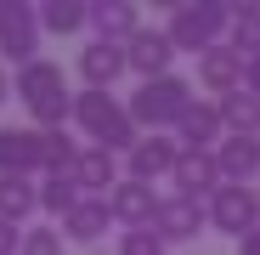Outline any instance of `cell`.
Returning a JSON list of instances; mask_svg holds the SVG:
<instances>
[{
	"label": "cell",
	"mask_w": 260,
	"mask_h": 255,
	"mask_svg": "<svg viewBox=\"0 0 260 255\" xmlns=\"http://www.w3.org/2000/svg\"><path fill=\"white\" fill-rule=\"evenodd\" d=\"M108 227H113L108 199H79L68 216H62V238L68 244H96V238H108Z\"/></svg>",
	"instance_id": "cell-19"
},
{
	"label": "cell",
	"mask_w": 260,
	"mask_h": 255,
	"mask_svg": "<svg viewBox=\"0 0 260 255\" xmlns=\"http://www.w3.org/2000/svg\"><path fill=\"white\" fill-rule=\"evenodd\" d=\"M176 193L181 199H198V204H209L215 193H221L226 182H221V164H215V153H187L181 148V159H176Z\"/></svg>",
	"instance_id": "cell-13"
},
{
	"label": "cell",
	"mask_w": 260,
	"mask_h": 255,
	"mask_svg": "<svg viewBox=\"0 0 260 255\" xmlns=\"http://www.w3.org/2000/svg\"><path fill=\"white\" fill-rule=\"evenodd\" d=\"M79 199H85V193H79L74 176H46V182H40V210H46V216H57V221L68 216Z\"/></svg>",
	"instance_id": "cell-23"
},
{
	"label": "cell",
	"mask_w": 260,
	"mask_h": 255,
	"mask_svg": "<svg viewBox=\"0 0 260 255\" xmlns=\"http://www.w3.org/2000/svg\"><path fill=\"white\" fill-rule=\"evenodd\" d=\"M204 210H209V227L226 233V238H243V233L260 227V193H254V187H232V182H226Z\"/></svg>",
	"instance_id": "cell-6"
},
{
	"label": "cell",
	"mask_w": 260,
	"mask_h": 255,
	"mask_svg": "<svg viewBox=\"0 0 260 255\" xmlns=\"http://www.w3.org/2000/svg\"><path fill=\"white\" fill-rule=\"evenodd\" d=\"M74 159H79V142L62 131H46V176H74Z\"/></svg>",
	"instance_id": "cell-25"
},
{
	"label": "cell",
	"mask_w": 260,
	"mask_h": 255,
	"mask_svg": "<svg viewBox=\"0 0 260 255\" xmlns=\"http://www.w3.org/2000/svg\"><path fill=\"white\" fill-rule=\"evenodd\" d=\"M170 244L153 233V227H130V233H119V255H164Z\"/></svg>",
	"instance_id": "cell-26"
},
{
	"label": "cell",
	"mask_w": 260,
	"mask_h": 255,
	"mask_svg": "<svg viewBox=\"0 0 260 255\" xmlns=\"http://www.w3.org/2000/svg\"><path fill=\"white\" fill-rule=\"evenodd\" d=\"M164 34H170V46H176V51L204 57V51H215V46H226V34H232V6H226V0H192V6H176L170 23H164Z\"/></svg>",
	"instance_id": "cell-4"
},
{
	"label": "cell",
	"mask_w": 260,
	"mask_h": 255,
	"mask_svg": "<svg viewBox=\"0 0 260 255\" xmlns=\"http://www.w3.org/2000/svg\"><path fill=\"white\" fill-rule=\"evenodd\" d=\"M34 170H46V131L6 125L0 131V176H34Z\"/></svg>",
	"instance_id": "cell-7"
},
{
	"label": "cell",
	"mask_w": 260,
	"mask_h": 255,
	"mask_svg": "<svg viewBox=\"0 0 260 255\" xmlns=\"http://www.w3.org/2000/svg\"><path fill=\"white\" fill-rule=\"evenodd\" d=\"M215 164H221V182L254 187V176H260V136H226L215 148Z\"/></svg>",
	"instance_id": "cell-18"
},
{
	"label": "cell",
	"mask_w": 260,
	"mask_h": 255,
	"mask_svg": "<svg viewBox=\"0 0 260 255\" xmlns=\"http://www.w3.org/2000/svg\"><path fill=\"white\" fill-rule=\"evenodd\" d=\"M91 40H108V46H130V34L142 29V12L130 0H91Z\"/></svg>",
	"instance_id": "cell-16"
},
{
	"label": "cell",
	"mask_w": 260,
	"mask_h": 255,
	"mask_svg": "<svg viewBox=\"0 0 260 255\" xmlns=\"http://www.w3.org/2000/svg\"><path fill=\"white\" fill-rule=\"evenodd\" d=\"M62 227H23V255H62Z\"/></svg>",
	"instance_id": "cell-27"
},
{
	"label": "cell",
	"mask_w": 260,
	"mask_h": 255,
	"mask_svg": "<svg viewBox=\"0 0 260 255\" xmlns=\"http://www.w3.org/2000/svg\"><path fill=\"white\" fill-rule=\"evenodd\" d=\"M119 74H130L124 63V46H108V40H85V51H79V79H85V91H113Z\"/></svg>",
	"instance_id": "cell-14"
},
{
	"label": "cell",
	"mask_w": 260,
	"mask_h": 255,
	"mask_svg": "<svg viewBox=\"0 0 260 255\" xmlns=\"http://www.w3.org/2000/svg\"><path fill=\"white\" fill-rule=\"evenodd\" d=\"M215 108H221V125L226 136H260V97L249 91H232V97H215Z\"/></svg>",
	"instance_id": "cell-21"
},
{
	"label": "cell",
	"mask_w": 260,
	"mask_h": 255,
	"mask_svg": "<svg viewBox=\"0 0 260 255\" xmlns=\"http://www.w3.org/2000/svg\"><path fill=\"white\" fill-rule=\"evenodd\" d=\"M17 97L34 119V131H62L74 119V91H68V74L51 57H34L28 68H17Z\"/></svg>",
	"instance_id": "cell-1"
},
{
	"label": "cell",
	"mask_w": 260,
	"mask_h": 255,
	"mask_svg": "<svg viewBox=\"0 0 260 255\" xmlns=\"http://www.w3.org/2000/svg\"><path fill=\"white\" fill-rule=\"evenodd\" d=\"M243 79H249V57L232 51V46H215V51L198 57V85H204V91H215V97L243 91Z\"/></svg>",
	"instance_id": "cell-12"
},
{
	"label": "cell",
	"mask_w": 260,
	"mask_h": 255,
	"mask_svg": "<svg viewBox=\"0 0 260 255\" xmlns=\"http://www.w3.org/2000/svg\"><path fill=\"white\" fill-rule=\"evenodd\" d=\"M192 102H198V97H192V79H181V74H158V79H142L136 97H130L124 108H130V119H136L142 136H176V125L187 119Z\"/></svg>",
	"instance_id": "cell-2"
},
{
	"label": "cell",
	"mask_w": 260,
	"mask_h": 255,
	"mask_svg": "<svg viewBox=\"0 0 260 255\" xmlns=\"http://www.w3.org/2000/svg\"><path fill=\"white\" fill-rule=\"evenodd\" d=\"M243 85H249V91L260 97V57H249V79H243Z\"/></svg>",
	"instance_id": "cell-30"
},
{
	"label": "cell",
	"mask_w": 260,
	"mask_h": 255,
	"mask_svg": "<svg viewBox=\"0 0 260 255\" xmlns=\"http://www.w3.org/2000/svg\"><path fill=\"white\" fill-rule=\"evenodd\" d=\"M176 142H181L187 153H215V148L226 142L221 108H215V102H192V108H187V119L176 125Z\"/></svg>",
	"instance_id": "cell-17"
},
{
	"label": "cell",
	"mask_w": 260,
	"mask_h": 255,
	"mask_svg": "<svg viewBox=\"0 0 260 255\" xmlns=\"http://www.w3.org/2000/svg\"><path fill=\"white\" fill-rule=\"evenodd\" d=\"M74 182H79V193H85V199H108V193L124 182V176H119V153L85 142V148H79V159H74Z\"/></svg>",
	"instance_id": "cell-15"
},
{
	"label": "cell",
	"mask_w": 260,
	"mask_h": 255,
	"mask_svg": "<svg viewBox=\"0 0 260 255\" xmlns=\"http://www.w3.org/2000/svg\"><path fill=\"white\" fill-rule=\"evenodd\" d=\"M74 125L91 136V148H108V153H130L142 142L130 108L113 91H85V85H79V91H74Z\"/></svg>",
	"instance_id": "cell-3"
},
{
	"label": "cell",
	"mask_w": 260,
	"mask_h": 255,
	"mask_svg": "<svg viewBox=\"0 0 260 255\" xmlns=\"http://www.w3.org/2000/svg\"><path fill=\"white\" fill-rule=\"evenodd\" d=\"M176 159H181V142L176 136H142L136 148L124 153V176L153 187L158 176H176Z\"/></svg>",
	"instance_id": "cell-9"
},
{
	"label": "cell",
	"mask_w": 260,
	"mask_h": 255,
	"mask_svg": "<svg viewBox=\"0 0 260 255\" xmlns=\"http://www.w3.org/2000/svg\"><path fill=\"white\" fill-rule=\"evenodd\" d=\"M226 46L243 57H260V6H232V34Z\"/></svg>",
	"instance_id": "cell-24"
},
{
	"label": "cell",
	"mask_w": 260,
	"mask_h": 255,
	"mask_svg": "<svg viewBox=\"0 0 260 255\" xmlns=\"http://www.w3.org/2000/svg\"><path fill=\"white\" fill-rule=\"evenodd\" d=\"M0 255H23V227L0 221Z\"/></svg>",
	"instance_id": "cell-28"
},
{
	"label": "cell",
	"mask_w": 260,
	"mask_h": 255,
	"mask_svg": "<svg viewBox=\"0 0 260 255\" xmlns=\"http://www.w3.org/2000/svg\"><path fill=\"white\" fill-rule=\"evenodd\" d=\"M238 255H260V227H254V233H243V238H238Z\"/></svg>",
	"instance_id": "cell-29"
},
{
	"label": "cell",
	"mask_w": 260,
	"mask_h": 255,
	"mask_svg": "<svg viewBox=\"0 0 260 255\" xmlns=\"http://www.w3.org/2000/svg\"><path fill=\"white\" fill-rule=\"evenodd\" d=\"M91 23V0H40V34H79Z\"/></svg>",
	"instance_id": "cell-22"
},
{
	"label": "cell",
	"mask_w": 260,
	"mask_h": 255,
	"mask_svg": "<svg viewBox=\"0 0 260 255\" xmlns=\"http://www.w3.org/2000/svg\"><path fill=\"white\" fill-rule=\"evenodd\" d=\"M158 204H164V199H158L147 182H130V176H124V182L108 193L113 227H124V233H130V227H153V221H158Z\"/></svg>",
	"instance_id": "cell-10"
},
{
	"label": "cell",
	"mask_w": 260,
	"mask_h": 255,
	"mask_svg": "<svg viewBox=\"0 0 260 255\" xmlns=\"http://www.w3.org/2000/svg\"><path fill=\"white\" fill-rule=\"evenodd\" d=\"M34 210H40V182L34 176H0V221L23 227Z\"/></svg>",
	"instance_id": "cell-20"
},
{
	"label": "cell",
	"mask_w": 260,
	"mask_h": 255,
	"mask_svg": "<svg viewBox=\"0 0 260 255\" xmlns=\"http://www.w3.org/2000/svg\"><path fill=\"white\" fill-rule=\"evenodd\" d=\"M0 57L28 68L40 57V6H23V0H0Z\"/></svg>",
	"instance_id": "cell-5"
},
{
	"label": "cell",
	"mask_w": 260,
	"mask_h": 255,
	"mask_svg": "<svg viewBox=\"0 0 260 255\" xmlns=\"http://www.w3.org/2000/svg\"><path fill=\"white\" fill-rule=\"evenodd\" d=\"M12 97V74H6V63H0V102Z\"/></svg>",
	"instance_id": "cell-31"
},
{
	"label": "cell",
	"mask_w": 260,
	"mask_h": 255,
	"mask_svg": "<svg viewBox=\"0 0 260 255\" xmlns=\"http://www.w3.org/2000/svg\"><path fill=\"white\" fill-rule=\"evenodd\" d=\"M124 63L136 79H158L170 74V63H176V46H170V34L158 23H142L136 34H130V46H124Z\"/></svg>",
	"instance_id": "cell-8"
},
{
	"label": "cell",
	"mask_w": 260,
	"mask_h": 255,
	"mask_svg": "<svg viewBox=\"0 0 260 255\" xmlns=\"http://www.w3.org/2000/svg\"><path fill=\"white\" fill-rule=\"evenodd\" d=\"M209 227V210L198 204V199H181V193H170L164 204H158V221H153V233L164 238V244H187V238H198Z\"/></svg>",
	"instance_id": "cell-11"
}]
</instances>
